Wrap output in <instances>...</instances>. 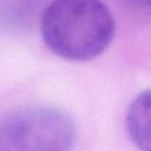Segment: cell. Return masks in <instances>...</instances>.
Wrapping results in <instances>:
<instances>
[{
    "instance_id": "6da1fadb",
    "label": "cell",
    "mask_w": 151,
    "mask_h": 151,
    "mask_svg": "<svg viewBox=\"0 0 151 151\" xmlns=\"http://www.w3.org/2000/svg\"><path fill=\"white\" fill-rule=\"evenodd\" d=\"M40 32L55 55L87 62L111 44L115 19L102 0H52L42 14Z\"/></svg>"
},
{
    "instance_id": "7a4b0ae2",
    "label": "cell",
    "mask_w": 151,
    "mask_h": 151,
    "mask_svg": "<svg viewBox=\"0 0 151 151\" xmlns=\"http://www.w3.org/2000/svg\"><path fill=\"white\" fill-rule=\"evenodd\" d=\"M76 128L62 110L26 107L0 119V151H70Z\"/></svg>"
},
{
    "instance_id": "3957f363",
    "label": "cell",
    "mask_w": 151,
    "mask_h": 151,
    "mask_svg": "<svg viewBox=\"0 0 151 151\" xmlns=\"http://www.w3.org/2000/svg\"><path fill=\"white\" fill-rule=\"evenodd\" d=\"M126 130L140 151H151V88L140 92L130 104Z\"/></svg>"
},
{
    "instance_id": "277c9868",
    "label": "cell",
    "mask_w": 151,
    "mask_h": 151,
    "mask_svg": "<svg viewBox=\"0 0 151 151\" xmlns=\"http://www.w3.org/2000/svg\"><path fill=\"white\" fill-rule=\"evenodd\" d=\"M39 0H0V14L6 16L16 17L29 12L36 7Z\"/></svg>"
},
{
    "instance_id": "5b68a950",
    "label": "cell",
    "mask_w": 151,
    "mask_h": 151,
    "mask_svg": "<svg viewBox=\"0 0 151 151\" xmlns=\"http://www.w3.org/2000/svg\"><path fill=\"white\" fill-rule=\"evenodd\" d=\"M124 1L138 7V8L145 9L147 12H151V0H124Z\"/></svg>"
}]
</instances>
